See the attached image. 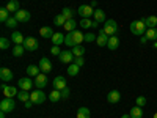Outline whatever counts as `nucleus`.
<instances>
[{
  "instance_id": "c03bdc74",
  "label": "nucleus",
  "mask_w": 157,
  "mask_h": 118,
  "mask_svg": "<svg viewBox=\"0 0 157 118\" xmlns=\"http://www.w3.org/2000/svg\"><path fill=\"white\" fill-rule=\"evenodd\" d=\"M50 54H52V55H57V57H60V54H61L60 46H52V47H50Z\"/></svg>"
},
{
  "instance_id": "9d476101",
  "label": "nucleus",
  "mask_w": 157,
  "mask_h": 118,
  "mask_svg": "<svg viewBox=\"0 0 157 118\" xmlns=\"http://www.w3.org/2000/svg\"><path fill=\"white\" fill-rule=\"evenodd\" d=\"M109 35L104 32V29L102 30H98V36H96V43H98V46H101V47H105L107 46V43H109Z\"/></svg>"
},
{
  "instance_id": "de8ad7c7",
  "label": "nucleus",
  "mask_w": 157,
  "mask_h": 118,
  "mask_svg": "<svg viewBox=\"0 0 157 118\" xmlns=\"http://www.w3.org/2000/svg\"><path fill=\"white\" fill-rule=\"evenodd\" d=\"M140 43H141V44H146V43H148V39H146V36H145V35H143V36L140 38Z\"/></svg>"
},
{
  "instance_id": "2f4dec72",
  "label": "nucleus",
  "mask_w": 157,
  "mask_h": 118,
  "mask_svg": "<svg viewBox=\"0 0 157 118\" xmlns=\"http://www.w3.org/2000/svg\"><path fill=\"white\" fill-rule=\"evenodd\" d=\"M91 113H90V109L88 107H80L77 110V118H90Z\"/></svg>"
},
{
  "instance_id": "393cba45",
  "label": "nucleus",
  "mask_w": 157,
  "mask_h": 118,
  "mask_svg": "<svg viewBox=\"0 0 157 118\" xmlns=\"http://www.w3.org/2000/svg\"><path fill=\"white\" fill-rule=\"evenodd\" d=\"M129 115H130V118H143V110H141V107L135 106L129 110Z\"/></svg>"
},
{
  "instance_id": "4468645a",
  "label": "nucleus",
  "mask_w": 157,
  "mask_h": 118,
  "mask_svg": "<svg viewBox=\"0 0 157 118\" xmlns=\"http://www.w3.org/2000/svg\"><path fill=\"white\" fill-rule=\"evenodd\" d=\"M74 54H72V50H61V54H60V61L61 63H71L74 61Z\"/></svg>"
},
{
  "instance_id": "c9c22d12",
  "label": "nucleus",
  "mask_w": 157,
  "mask_h": 118,
  "mask_svg": "<svg viewBox=\"0 0 157 118\" xmlns=\"http://www.w3.org/2000/svg\"><path fill=\"white\" fill-rule=\"evenodd\" d=\"M78 69H80V66H77V65L72 61V65H69V66H68V74H69L71 77H74V76L78 74Z\"/></svg>"
},
{
  "instance_id": "8fccbe9b",
  "label": "nucleus",
  "mask_w": 157,
  "mask_h": 118,
  "mask_svg": "<svg viewBox=\"0 0 157 118\" xmlns=\"http://www.w3.org/2000/svg\"><path fill=\"white\" fill-rule=\"evenodd\" d=\"M98 25H99V24L94 21V22H93V25H91V29H98Z\"/></svg>"
},
{
  "instance_id": "a18cd8bd",
  "label": "nucleus",
  "mask_w": 157,
  "mask_h": 118,
  "mask_svg": "<svg viewBox=\"0 0 157 118\" xmlns=\"http://www.w3.org/2000/svg\"><path fill=\"white\" fill-rule=\"evenodd\" d=\"M74 63L77 65V66H83L85 60H83V57H75V58H74Z\"/></svg>"
},
{
  "instance_id": "6e6552de",
  "label": "nucleus",
  "mask_w": 157,
  "mask_h": 118,
  "mask_svg": "<svg viewBox=\"0 0 157 118\" xmlns=\"http://www.w3.org/2000/svg\"><path fill=\"white\" fill-rule=\"evenodd\" d=\"M17 85H19V88H21V90L29 91V90H32V88L35 87V82L32 81V77H22L21 81L17 82Z\"/></svg>"
},
{
  "instance_id": "c85d7f7f",
  "label": "nucleus",
  "mask_w": 157,
  "mask_h": 118,
  "mask_svg": "<svg viewBox=\"0 0 157 118\" xmlns=\"http://www.w3.org/2000/svg\"><path fill=\"white\" fill-rule=\"evenodd\" d=\"M39 35L47 39V38H52V36H54V30H52L50 27H41V29H39Z\"/></svg>"
},
{
  "instance_id": "f03ea898",
  "label": "nucleus",
  "mask_w": 157,
  "mask_h": 118,
  "mask_svg": "<svg viewBox=\"0 0 157 118\" xmlns=\"http://www.w3.org/2000/svg\"><path fill=\"white\" fill-rule=\"evenodd\" d=\"M130 33L135 35V36H143L146 33L148 27H146V24H145V19H138V21H134V22H130Z\"/></svg>"
},
{
  "instance_id": "dca6fc26",
  "label": "nucleus",
  "mask_w": 157,
  "mask_h": 118,
  "mask_svg": "<svg viewBox=\"0 0 157 118\" xmlns=\"http://www.w3.org/2000/svg\"><path fill=\"white\" fill-rule=\"evenodd\" d=\"M120 99H121V93L118 90H112V91H109V95H107V101L110 102V104H116V102H120Z\"/></svg>"
},
{
  "instance_id": "5fc2aeb1",
  "label": "nucleus",
  "mask_w": 157,
  "mask_h": 118,
  "mask_svg": "<svg viewBox=\"0 0 157 118\" xmlns=\"http://www.w3.org/2000/svg\"><path fill=\"white\" fill-rule=\"evenodd\" d=\"M154 118H157V112H155V113H154Z\"/></svg>"
},
{
  "instance_id": "423d86ee",
  "label": "nucleus",
  "mask_w": 157,
  "mask_h": 118,
  "mask_svg": "<svg viewBox=\"0 0 157 118\" xmlns=\"http://www.w3.org/2000/svg\"><path fill=\"white\" fill-rule=\"evenodd\" d=\"M38 39L33 38V36H25V41H24V47L25 50H29V52H35L38 50Z\"/></svg>"
},
{
  "instance_id": "f8f14e48",
  "label": "nucleus",
  "mask_w": 157,
  "mask_h": 118,
  "mask_svg": "<svg viewBox=\"0 0 157 118\" xmlns=\"http://www.w3.org/2000/svg\"><path fill=\"white\" fill-rule=\"evenodd\" d=\"M38 66H39V69H41V73H50V71H52V61L44 57V58L39 60Z\"/></svg>"
},
{
  "instance_id": "1a4fd4ad",
  "label": "nucleus",
  "mask_w": 157,
  "mask_h": 118,
  "mask_svg": "<svg viewBox=\"0 0 157 118\" xmlns=\"http://www.w3.org/2000/svg\"><path fill=\"white\" fill-rule=\"evenodd\" d=\"M77 13L82 18H90L91 14H94V8L91 6V5H80V6L77 8Z\"/></svg>"
},
{
  "instance_id": "0eeeda50",
  "label": "nucleus",
  "mask_w": 157,
  "mask_h": 118,
  "mask_svg": "<svg viewBox=\"0 0 157 118\" xmlns=\"http://www.w3.org/2000/svg\"><path fill=\"white\" fill-rule=\"evenodd\" d=\"M35 87L43 90L44 87H47V74L46 73H39L36 77H35Z\"/></svg>"
},
{
  "instance_id": "5701e85b",
  "label": "nucleus",
  "mask_w": 157,
  "mask_h": 118,
  "mask_svg": "<svg viewBox=\"0 0 157 118\" xmlns=\"http://www.w3.org/2000/svg\"><path fill=\"white\" fill-rule=\"evenodd\" d=\"M64 36L66 35H63V33H54V36H52L50 39H52V43H54V46H60V44H63L64 43Z\"/></svg>"
},
{
  "instance_id": "39448f33",
  "label": "nucleus",
  "mask_w": 157,
  "mask_h": 118,
  "mask_svg": "<svg viewBox=\"0 0 157 118\" xmlns=\"http://www.w3.org/2000/svg\"><path fill=\"white\" fill-rule=\"evenodd\" d=\"M16 107V102L13 98H3L2 101H0V110L8 113V112H13Z\"/></svg>"
},
{
  "instance_id": "09e8293b",
  "label": "nucleus",
  "mask_w": 157,
  "mask_h": 118,
  "mask_svg": "<svg viewBox=\"0 0 157 118\" xmlns=\"http://www.w3.org/2000/svg\"><path fill=\"white\" fill-rule=\"evenodd\" d=\"M90 5H91V6H93V8H96V6H98V2H96V0H93V2H91Z\"/></svg>"
},
{
  "instance_id": "9b49d317",
  "label": "nucleus",
  "mask_w": 157,
  "mask_h": 118,
  "mask_svg": "<svg viewBox=\"0 0 157 118\" xmlns=\"http://www.w3.org/2000/svg\"><path fill=\"white\" fill-rule=\"evenodd\" d=\"M14 18L19 21V22H29L32 19V14L29 10H19L17 13H14Z\"/></svg>"
},
{
  "instance_id": "79ce46f5",
  "label": "nucleus",
  "mask_w": 157,
  "mask_h": 118,
  "mask_svg": "<svg viewBox=\"0 0 157 118\" xmlns=\"http://www.w3.org/2000/svg\"><path fill=\"white\" fill-rule=\"evenodd\" d=\"M96 33H85V43H93L96 41Z\"/></svg>"
},
{
  "instance_id": "72a5a7b5",
  "label": "nucleus",
  "mask_w": 157,
  "mask_h": 118,
  "mask_svg": "<svg viewBox=\"0 0 157 118\" xmlns=\"http://www.w3.org/2000/svg\"><path fill=\"white\" fill-rule=\"evenodd\" d=\"M75 25H77V22L74 19H69V21H66V24L63 25V29L66 30V32H74L75 30Z\"/></svg>"
},
{
  "instance_id": "7c9ffc66",
  "label": "nucleus",
  "mask_w": 157,
  "mask_h": 118,
  "mask_svg": "<svg viewBox=\"0 0 157 118\" xmlns=\"http://www.w3.org/2000/svg\"><path fill=\"white\" fill-rule=\"evenodd\" d=\"M72 54H74V57H83V54H85V47H83L82 44L74 46V47H72Z\"/></svg>"
},
{
  "instance_id": "a19ab883",
  "label": "nucleus",
  "mask_w": 157,
  "mask_h": 118,
  "mask_svg": "<svg viewBox=\"0 0 157 118\" xmlns=\"http://www.w3.org/2000/svg\"><path fill=\"white\" fill-rule=\"evenodd\" d=\"M10 47V39L8 38H5V36H2V38H0V49H8Z\"/></svg>"
},
{
  "instance_id": "603ef678",
  "label": "nucleus",
  "mask_w": 157,
  "mask_h": 118,
  "mask_svg": "<svg viewBox=\"0 0 157 118\" xmlns=\"http://www.w3.org/2000/svg\"><path fill=\"white\" fill-rule=\"evenodd\" d=\"M121 118H130V115H129V113H124V115H123Z\"/></svg>"
},
{
  "instance_id": "3c124183",
  "label": "nucleus",
  "mask_w": 157,
  "mask_h": 118,
  "mask_svg": "<svg viewBox=\"0 0 157 118\" xmlns=\"http://www.w3.org/2000/svg\"><path fill=\"white\" fill-rule=\"evenodd\" d=\"M0 118H5V112H2V110H0Z\"/></svg>"
},
{
  "instance_id": "f257e3e1",
  "label": "nucleus",
  "mask_w": 157,
  "mask_h": 118,
  "mask_svg": "<svg viewBox=\"0 0 157 118\" xmlns=\"http://www.w3.org/2000/svg\"><path fill=\"white\" fill-rule=\"evenodd\" d=\"M82 41H85V35L78 30H74V32H68V35L64 36V44L68 47H74V46H78L82 44Z\"/></svg>"
},
{
  "instance_id": "e433bc0d",
  "label": "nucleus",
  "mask_w": 157,
  "mask_h": 118,
  "mask_svg": "<svg viewBox=\"0 0 157 118\" xmlns=\"http://www.w3.org/2000/svg\"><path fill=\"white\" fill-rule=\"evenodd\" d=\"M78 25H80L82 29H91V25H93V21H90L88 18H82V21L78 22Z\"/></svg>"
},
{
  "instance_id": "a878e982",
  "label": "nucleus",
  "mask_w": 157,
  "mask_h": 118,
  "mask_svg": "<svg viewBox=\"0 0 157 118\" xmlns=\"http://www.w3.org/2000/svg\"><path fill=\"white\" fill-rule=\"evenodd\" d=\"M61 14L64 16V19H66V21H69V19H74V14H75V11H74L72 8L66 6V8H63V10H61Z\"/></svg>"
},
{
  "instance_id": "cd10ccee",
  "label": "nucleus",
  "mask_w": 157,
  "mask_h": 118,
  "mask_svg": "<svg viewBox=\"0 0 157 118\" xmlns=\"http://www.w3.org/2000/svg\"><path fill=\"white\" fill-rule=\"evenodd\" d=\"M61 99V91L60 90H52L50 91V95H49V101L50 102H57V101H60Z\"/></svg>"
},
{
  "instance_id": "a211bd4d",
  "label": "nucleus",
  "mask_w": 157,
  "mask_h": 118,
  "mask_svg": "<svg viewBox=\"0 0 157 118\" xmlns=\"http://www.w3.org/2000/svg\"><path fill=\"white\" fill-rule=\"evenodd\" d=\"M107 47L110 50H116L118 47H120V38H118L116 35H112L109 38V43H107Z\"/></svg>"
},
{
  "instance_id": "4c0bfd02",
  "label": "nucleus",
  "mask_w": 157,
  "mask_h": 118,
  "mask_svg": "<svg viewBox=\"0 0 157 118\" xmlns=\"http://www.w3.org/2000/svg\"><path fill=\"white\" fill-rule=\"evenodd\" d=\"M17 24H19V21H17L14 16H13V18H10V19L5 22V25H6L8 29H16V25H17Z\"/></svg>"
},
{
  "instance_id": "f704fd0d",
  "label": "nucleus",
  "mask_w": 157,
  "mask_h": 118,
  "mask_svg": "<svg viewBox=\"0 0 157 118\" xmlns=\"http://www.w3.org/2000/svg\"><path fill=\"white\" fill-rule=\"evenodd\" d=\"M17 99H19L21 102H27V101H30V95H29V91L21 90L19 93H17Z\"/></svg>"
},
{
  "instance_id": "864d4df0",
  "label": "nucleus",
  "mask_w": 157,
  "mask_h": 118,
  "mask_svg": "<svg viewBox=\"0 0 157 118\" xmlns=\"http://www.w3.org/2000/svg\"><path fill=\"white\" fill-rule=\"evenodd\" d=\"M152 47H154V49H157V41H154V44H152Z\"/></svg>"
},
{
  "instance_id": "37998d69",
  "label": "nucleus",
  "mask_w": 157,
  "mask_h": 118,
  "mask_svg": "<svg viewBox=\"0 0 157 118\" xmlns=\"http://www.w3.org/2000/svg\"><path fill=\"white\" fill-rule=\"evenodd\" d=\"M61 91V99H68L69 96H71V90L66 87V88H63V90H60Z\"/></svg>"
},
{
  "instance_id": "473e14b6",
  "label": "nucleus",
  "mask_w": 157,
  "mask_h": 118,
  "mask_svg": "<svg viewBox=\"0 0 157 118\" xmlns=\"http://www.w3.org/2000/svg\"><path fill=\"white\" fill-rule=\"evenodd\" d=\"M64 24H66V19H64V16L61 14V13L54 18V25H57V27H63Z\"/></svg>"
},
{
  "instance_id": "f3484780",
  "label": "nucleus",
  "mask_w": 157,
  "mask_h": 118,
  "mask_svg": "<svg viewBox=\"0 0 157 118\" xmlns=\"http://www.w3.org/2000/svg\"><path fill=\"white\" fill-rule=\"evenodd\" d=\"M13 79V71L8 68H2L0 69V81L2 82H10Z\"/></svg>"
},
{
  "instance_id": "ea45409f",
  "label": "nucleus",
  "mask_w": 157,
  "mask_h": 118,
  "mask_svg": "<svg viewBox=\"0 0 157 118\" xmlns=\"http://www.w3.org/2000/svg\"><path fill=\"white\" fill-rule=\"evenodd\" d=\"M146 98L145 96H138L137 99H135V106H138V107H145L146 106Z\"/></svg>"
},
{
  "instance_id": "c756f323",
  "label": "nucleus",
  "mask_w": 157,
  "mask_h": 118,
  "mask_svg": "<svg viewBox=\"0 0 157 118\" xmlns=\"http://www.w3.org/2000/svg\"><path fill=\"white\" fill-rule=\"evenodd\" d=\"M24 52H25L24 44H14V47H13V55L14 57H22Z\"/></svg>"
},
{
  "instance_id": "7ed1b4c3",
  "label": "nucleus",
  "mask_w": 157,
  "mask_h": 118,
  "mask_svg": "<svg viewBox=\"0 0 157 118\" xmlns=\"http://www.w3.org/2000/svg\"><path fill=\"white\" fill-rule=\"evenodd\" d=\"M118 30H120V27H118V22L115 19H107L105 22H104V32H105L109 36L116 35Z\"/></svg>"
},
{
  "instance_id": "58836bf2",
  "label": "nucleus",
  "mask_w": 157,
  "mask_h": 118,
  "mask_svg": "<svg viewBox=\"0 0 157 118\" xmlns=\"http://www.w3.org/2000/svg\"><path fill=\"white\" fill-rule=\"evenodd\" d=\"M10 18H11V16H10V11H8L6 8H2V10H0V21H2V22H6Z\"/></svg>"
},
{
  "instance_id": "2eb2a0df",
  "label": "nucleus",
  "mask_w": 157,
  "mask_h": 118,
  "mask_svg": "<svg viewBox=\"0 0 157 118\" xmlns=\"http://www.w3.org/2000/svg\"><path fill=\"white\" fill-rule=\"evenodd\" d=\"M2 91H3V96H5V98H14V96H17V93H19L17 88H16L14 85H6Z\"/></svg>"
},
{
  "instance_id": "bb28decb",
  "label": "nucleus",
  "mask_w": 157,
  "mask_h": 118,
  "mask_svg": "<svg viewBox=\"0 0 157 118\" xmlns=\"http://www.w3.org/2000/svg\"><path fill=\"white\" fill-rule=\"evenodd\" d=\"M145 36H146L148 41H157V27L155 29H148Z\"/></svg>"
},
{
  "instance_id": "412c9836",
  "label": "nucleus",
  "mask_w": 157,
  "mask_h": 118,
  "mask_svg": "<svg viewBox=\"0 0 157 118\" xmlns=\"http://www.w3.org/2000/svg\"><path fill=\"white\" fill-rule=\"evenodd\" d=\"M94 21L98 22V24H101V22H105L107 21V16H105V11H104V10H94Z\"/></svg>"
},
{
  "instance_id": "b1692460",
  "label": "nucleus",
  "mask_w": 157,
  "mask_h": 118,
  "mask_svg": "<svg viewBox=\"0 0 157 118\" xmlns=\"http://www.w3.org/2000/svg\"><path fill=\"white\" fill-rule=\"evenodd\" d=\"M145 19V24L148 29H155L157 27V16H148V18H143Z\"/></svg>"
},
{
  "instance_id": "4be33fe9",
  "label": "nucleus",
  "mask_w": 157,
  "mask_h": 118,
  "mask_svg": "<svg viewBox=\"0 0 157 118\" xmlns=\"http://www.w3.org/2000/svg\"><path fill=\"white\" fill-rule=\"evenodd\" d=\"M11 41L14 43V44H24V41H25V36L21 33V32H14L11 35Z\"/></svg>"
},
{
  "instance_id": "ddd939ff",
  "label": "nucleus",
  "mask_w": 157,
  "mask_h": 118,
  "mask_svg": "<svg viewBox=\"0 0 157 118\" xmlns=\"http://www.w3.org/2000/svg\"><path fill=\"white\" fill-rule=\"evenodd\" d=\"M52 85H54L55 90H63V88H66V79H64L63 76H57L54 79V82H52Z\"/></svg>"
},
{
  "instance_id": "20e7f679",
  "label": "nucleus",
  "mask_w": 157,
  "mask_h": 118,
  "mask_svg": "<svg viewBox=\"0 0 157 118\" xmlns=\"http://www.w3.org/2000/svg\"><path fill=\"white\" fill-rule=\"evenodd\" d=\"M47 98H49V96H46V93H44L43 90H39V88H36L35 91H32V95H30V101H33L35 106H38V104H43Z\"/></svg>"
},
{
  "instance_id": "aec40b11",
  "label": "nucleus",
  "mask_w": 157,
  "mask_h": 118,
  "mask_svg": "<svg viewBox=\"0 0 157 118\" xmlns=\"http://www.w3.org/2000/svg\"><path fill=\"white\" fill-rule=\"evenodd\" d=\"M10 13H17L21 10V3H19V0H10L8 5L5 6Z\"/></svg>"
},
{
  "instance_id": "49530a36",
  "label": "nucleus",
  "mask_w": 157,
  "mask_h": 118,
  "mask_svg": "<svg viewBox=\"0 0 157 118\" xmlns=\"http://www.w3.org/2000/svg\"><path fill=\"white\" fill-rule=\"evenodd\" d=\"M24 106H25V109H32L35 104H33V101H27V102H24Z\"/></svg>"
},
{
  "instance_id": "6ab92c4d",
  "label": "nucleus",
  "mask_w": 157,
  "mask_h": 118,
  "mask_svg": "<svg viewBox=\"0 0 157 118\" xmlns=\"http://www.w3.org/2000/svg\"><path fill=\"white\" fill-rule=\"evenodd\" d=\"M25 73H27L29 77H36L39 73H41V69H39L38 65H29L27 69H25Z\"/></svg>"
}]
</instances>
